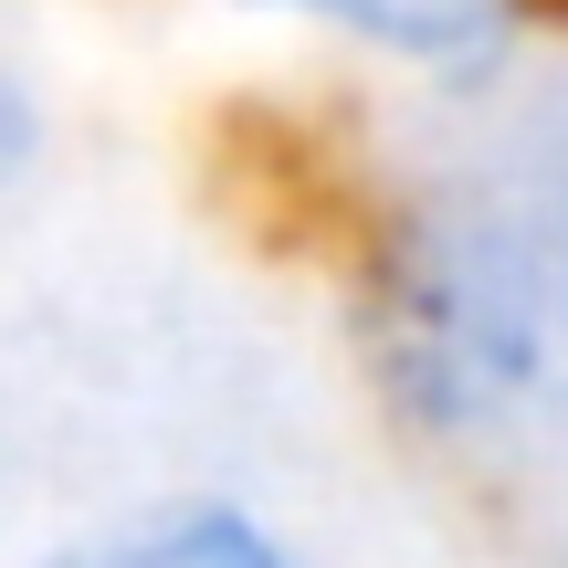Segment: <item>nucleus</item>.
<instances>
[{
  "label": "nucleus",
  "instance_id": "nucleus-1",
  "mask_svg": "<svg viewBox=\"0 0 568 568\" xmlns=\"http://www.w3.org/2000/svg\"><path fill=\"white\" fill-rule=\"evenodd\" d=\"M368 368L432 432H485L548 368V284L485 211H400L368 243Z\"/></svg>",
  "mask_w": 568,
  "mask_h": 568
},
{
  "label": "nucleus",
  "instance_id": "nucleus-2",
  "mask_svg": "<svg viewBox=\"0 0 568 568\" xmlns=\"http://www.w3.org/2000/svg\"><path fill=\"white\" fill-rule=\"evenodd\" d=\"M253 11L337 32L379 63H410V74H495L527 42V0H253Z\"/></svg>",
  "mask_w": 568,
  "mask_h": 568
},
{
  "label": "nucleus",
  "instance_id": "nucleus-3",
  "mask_svg": "<svg viewBox=\"0 0 568 568\" xmlns=\"http://www.w3.org/2000/svg\"><path fill=\"white\" fill-rule=\"evenodd\" d=\"M53 568H295V558L243 506H159V516H126L105 537H74Z\"/></svg>",
  "mask_w": 568,
  "mask_h": 568
},
{
  "label": "nucleus",
  "instance_id": "nucleus-4",
  "mask_svg": "<svg viewBox=\"0 0 568 568\" xmlns=\"http://www.w3.org/2000/svg\"><path fill=\"white\" fill-rule=\"evenodd\" d=\"M558 316H568V264H558Z\"/></svg>",
  "mask_w": 568,
  "mask_h": 568
}]
</instances>
